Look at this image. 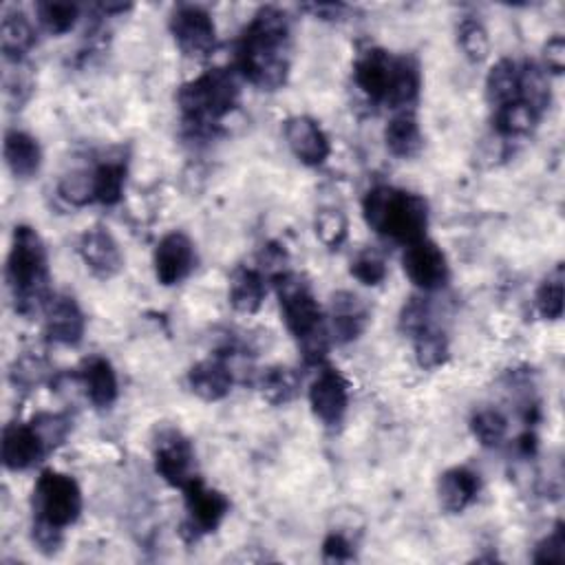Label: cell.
Listing matches in <instances>:
<instances>
[{"label": "cell", "mask_w": 565, "mask_h": 565, "mask_svg": "<svg viewBox=\"0 0 565 565\" xmlns=\"http://www.w3.org/2000/svg\"><path fill=\"white\" fill-rule=\"evenodd\" d=\"M398 56H392L385 49H369L353 65V80L358 89L373 102L387 104L394 76H396Z\"/></svg>", "instance_id": "obj_13"}, {"label": "cell", "mask_w": 565, "mask_h": 565, "mask_svg": "<svg viewBox=\"0 0 565 565\" xmlns=\"http://www.w3.org/2000/svg\"><path fill=\"white\" fill-rule=\"evenodd\" d=\"M95 177V202L102 206H115L124 197L126 166L117 159H106L93 168Z\"/></svg>", "instance_id": "obj_30"}, {"label": "cell", "mask_w": 565, "mask_h": 565, "mask_svg": "<svg viewBox=\"0 0 565 565\" xmlns=\"http://www.w3.org/2000/svg\"><path fill=\"white\" fill-rule=\"evenodd\" d=\"M239 100L241 89L237 76L228 69H211L185 82L177 93L183 120L193 126L217 124L239 106Z\"/></svg>", "instance_id": "obj_5"}, {"label": "cell", "mask_w": 565, "mask_h": 565, "mask_svg": "<svg viewBox=\"0 0 565 565\" xmlns=\"http://www.w3.org/2000/svg\"><path fill=\"white\" fill-rule=\"evenodd\" d=\"M235 385L233 369L224 358H208L197 362L191 371H188V387L191 392L206 400V403H219L230 396Z\"/></svg>", "instance_id": "obj_19"}, {"label": "cell", "mask_w": 565, "mask_h": 565, "mask_svg": "<svg viewBox=\"0 0 565 565\" xmlns=\"http://www.w3.org/2000/svg\"><path fill=\"white\" fill-rule=\"evenodd\" d=\"M45 336L65 347L82 342L87 331V316L78 301L69 294H52L45 305Z\"/></svg>", "instance_id": "obj_14"}, {"label": "cell", "mask_w": 565, "mask_h": 565, "mask_svg": "<svg viewBox=\"0 0 565 565\" xmlns=\"http://www.w3.org/2000/svg\"><path fill=\"white\" fill-rule=\"evenodd\" d=\"M457 43H460V49L464 52V56L471 63L486 60V56L490 52L488 32H486V27L477 19H464L460 23V27H457Z\"/></svg>", "instance_id": "obj_36"}, {"label": "cell", "mask_w": 565, "mask_h": 565, "mask_svg": "<svg viewBox=\"0 0 565 565\" xmlns=\"http://www.w3.org/2000/svg\"><path fill=\"white\" fill-rule=\"evenodd\" d=\"M58 193L67 204H71L76 208L93 204L95 202L93 170H71V172H67L58 183Z\"/></svg>", "instance_id": "obj_35"}, {"label": "cell", "mask_w": 565, "mask_h": 565, "mask_svg": "<svg viewBox=\"0 0 565 565\" xmlns=\"http://www.w3.org/2000/svg\"><path fill=\"white\" fill-rule=\"evenodd\" d=\"M5 163L19 179H32L43 166V148L38 139L25 131L12 128L5 133Z\"/></svg>", "instance_id": "obj_22"}, {"label": "cell", "mask_w": 565, "mask_h": 565, "mask_svg": "<svg viewBox=\"0 0 565 565\" xmlns=\"http://www.w3.org/2000/svg\"><path fill=\"white\" fill-rule=\"evenodd\" d=\"M349 272L358 283L366 287H375L387 279V263L375 250H364L351 261Z\"/></svg>", "instance_id": "obj_38"}, {"label": "cell", "mask_w": 565, "mask_h": 565, "mask_svg": "<svg viewBox=\"0 0 565 565\" xmlns=\"http://www.w3.org/2000/svg\"><path fill=\"white\" fill-rule=\"evenodd\" d=\"M179 52L188 58H206L215 52L217 27L213 16L200 5H179L168 21Z\"/></svg>", "instance_id": "obj_7"}, {"label": "cell", "mask_w": 565, "mask_h": 565, "mask_svg": "<svg viewBox=\"0 0 565 565\" xmlns=\"http://www.w3.org/2000/svg\"><path fill=\"white\" fill-rule=\"evenodd\" d=\"M403 270H405L407 279L422 292L442 290L451 276L447 255L442 252V248L436 241H431L427 237L405 246Z\"/></svg>", "instance_id": "obj_10"}, {"label": "cell", "mask_w": 565, "mask_h": 565, "mask_svg": "<svg viewBox=\"0 0 565 565\" xmlns=\"http://www.w3.org/2000/svg\"><path fill=\"white\" fill-rule=\"evenodd\" d=\"M49 453L41 433L32 422H10L3 429V442H0V455L8 471H30Z\"/></svg>", "instance_id": "obj_15"}, {"label": "cell", "mask_w": 565, "mask_h": 565, "mask_svg": "<svg viewBox=\"0 0 565 565\" xmlns=\"http://www.w3.org/2000/svg\"><path fill=\"white\" fill-rule=\"evenodd\" d=\"M539 120H541V115L521 100H512V102L495 109V128L504 137L528 135L536 126Z\"/></svg>", "instance_id": "obj_31"}, {"label": "cell", "mask_w": 565, "mask_h": 565, "mask_svg": "<svg viewBox=\"0 0 565 565\" xmlns=\"http://www.w3.org/2000/svg\"><path fill=\"white\" fill-rule=\"evenodd\" d=\"M78 252L84 261V265L98 276V279H113L124 268V257L113 239V235L106 228H89L78 244Z\"/></svg>", "instance_id": "obj_17"}, {"label": "cell", "mask_w": 565, "mask_h": 565, "mask_svg": "<svg viewBox=\"0 0 565 565\" xmlns=\"http://www.w3.org/2000/svg\"><path fill=\"white\" fill-rule=\"evenodd\" d=\"M274 285L283 320L296 338L305 362L320 364L329 351V331L309 283L294 272H281L274 276Z\"/></svg>", "instance_id": "obj_4"}, {"label": "cell", "mask_w": 565, "mask_h": 565, "mask_svg": "<svg viewBox=\"0 0 565 565\" xmlns=\"http://www.w3.org/2000/svg\"><path fill=\"white\" fill-rule=\"evenodd\" d=\"M414 351H416L418 364L427 371H436L444 366L451 355L447 334L433 325H427L414 334Z\"/></svg>", "instance_id": "obj_28"}, {"label": "cell", "mask_w": 565, "mask_h": 565, "mask_svg": "<svg viewBox=\"0 0 565 565\" xmlns=\"http://www.w3.org/2000/svg\"><path fill=\"white\" fill-rule=\"evenodd\" d=\"M5 276L16 303V312L32 316L45 309L47 301L52 298L49 257L43 237L32 226H16Z\"/></svg>", "instance_id": "obj_3"}, {"label": "cell", "mask_w": 565, "mask_h": 565, "mask_svg": "<svg viewBox=\"0 0 565 565\" xmlns=\"http://www.w3.org/2000/svg\"><path fill=\"white\" fill-rule=\"evenodd\" d=\"M155 276L163 287L179 285L197 268V250L193 239L183 233H168L152 252Z\"/></svg>", "instance_id": "obj_11"}, {"label": "cell", "mask_w": 565, "mask_h": 565, "mask_svg": "<svg viewBox=\"0 0 565 565\" xmlns=\"http://www.w3.org/2000/svg\"><path fill=\"white\" fill-rule=\"evenodd\" d=\"M285 139L294 157L305 166H323L331 155V144L320 124L307 115H294L285 122Z\"/></svg>", "instance_id": "obj_16"}, {"label": "cell", "mask_w": 565, "mask_h": 565, "mask_svg": "<svg viewBox=\"0 0 565 565\" xmlns=\"http://www.w3.org/2000/svg\"><path fill=\"white\" fill-rule=\"evenodd\" d=\"M290 19L279 8H261L248 25L239 52V74L263 91H276L290 74Z\"/></svg>", "instance_id": "obj_1"}, {"label": "cell", "mask_w": 565, "mask_h": 565, "mask_svg": "<svg viewBox=\"0 0 565 565\" xmlns=\"http://www.w3.org/2000/svg\"><path fill=\"white\" fill-rule=\"evenodd\" d=\"M479 475L466 466L449 468L438 479V501L449 515H462L479 495Z\"/></svg>", "instance_id": "obj_20"}, {"label": "cell", "mask_w": 565, "mask_h": 565, "mask_svg": "<svg viewBox=\"0 0 565 565\" xmlns=\"http://www.w3.org/2000/svg\"><path fill=\"white\" fill-rule=\"evenodd\" d=\"M486 100L493 109L519 100V65L515 60L501 58L493 65L486 78Z\"/></svg>", "instance_id": "obj_27"}, {"label": "cell", "mask_w": 565, "mask_h": 565, "mask_svg": "<svg viewBox=\"0 0 565 565\" xmlns=\"http://www.w3.org/2000/svg\"><path fill=\"white\" fill-rule=\"evenodd\" d=\"M34 521L49 523L58 530L74 526L82 512V490L78 482L58 471H45L34 486Z\"/></svg>", "instance_id": "obj_6"}, {"label": "cell", "mask_w": 565, "mask_h": 565, "mask_svg": "<svg viewBox=\"0 0 565 565\" xmlns=\"http://www.w3.org/2000/svg\"><path fill=\"white\" fill-rule=\"evenodd\" d=\"M78 381L95 409H109L120 396V383L113 364L102 355H89L78 369Z\"/></svg>", "instance_id": "obj_18"}, {"label": "cell", "mask_w": 565, "mask_h": 565, "mask_svg": "<svg viewBox=\"0 0 565 565\" xmlns=\"http://www.w3.org/2000/svg\"><path fill=\"white\" fill-rule=\"evenodd\" d=\"M314 228H316V237L320 239V244L327 246L329 250H338L347 241V235H349L347 217L338 208H323L316 215Z\"/></svg>", "instance_id": "obj_37"}, {"label": "cell", "mask_w": 565, "mask_h": 565, "mask_svg": "<svg viewBox=\"0 0 565 565\" xmlns=\"http://www.w3.org/2000/svg\"><path fill=\"white\" fill-rule=\"evenodd\" d=\"M309 407L327 427L342 422L349 409V383L338 369H323L316 375V381L309 387Z\"/></svg>", "instance_id": "obj_12"}, {"label": "cell", "mask_w": 565, "mask_h": 565, "mask_svg": "<svg viewBox=\"0 0 565 565\" xmlns=\"http://www.w3.org/2000/svg\"><path fill=\"white\" fill-rule=\"evenodd\" d=\"M323 558L329 563H347V561L355 558V552H353L351 541L344 534L331 532L323 541Z\"/></svg>", "instance_id": "obj_41"}, {"label": "cell", "mask_w": 565, "mask_h": 565, "mask_svg": "<svg viewBox=\"0 0 565 565\" xmlns=\"http://www.w3.org/2000/svg\"><path fill=\"white\" fill-rule=\"evenodd\" d=\"M427 325H431V323H429L427 303L420 301V298H411V301L405 305L403 314H400V329H403L405 334H411V336H414L416 331H420V329L427 327Z\"/></svg>", "instance_id": "obj_42"}, {"label": "cell", "mask_w": 565, "mask_h": 565, "mask_svg": "<svg viewBox=\"0 0 565 565\" xmlns=\"http://www.w3.org/2000/svg\"><path fill=\"white\" fill-rule=\"evenodd\" d=\"M36 16L47 34L65 36L76 27L80 10L74 3H54V0H49V3L36 5Z\"/></svg>", "instance_id": "obj_33"}, {"label": "cell", "mask_w": 565, "mask_h": 565, "mask_svg": "<svg viewBox=\"0 0 565 565\" xmlns=\"http://www.w3.org/2000/svg\"><path fill=\"white\" fill-rule=\"evenodd\" d=\"M519 100L532 106L539 115L550 106V76L543 67L534 63L519 67Z\"/></svg>", "instance_id": "obj_29"}, {"label": "cell", "mask_w": 565, "mask_h": 565, "mask_svg": "<svg viewBox=\"0 0 565 565\" xmlns=\"http://www.w3.org/2000/svg\"><path fill=\"white\" fill-rule=\"evenodd\" d=\"M298 375L290 366H270L259 378V394L272 407H285L298 396Z\"/></svg>", "instance_id": "obj_26"}, {"label": "cell", "mask_w": 565, "mask_h": 565, "mask_svg": "<svg viewBox=\"0 0 565 565\" xmlns=\"http://www.w3.org/2000/svg\"><path fill=\"white\" fill-rule=\"evenodd\" d=\"M155 473L172 488H185L195 475V449L177 429H163L152 447Z\"/></svg>", "instance_id": "obj_8"}, {"label": "cell", "mask_w": 565, "mask_h": 565, "mask_svg": "<svg viewBox=\"0 0 565 565\" xmlns=\"http://www.w3.org/2000/svg\"><path fill=\"white\" fill-rule=\"evenodd\" d=\"M543 69L561 76L565 69V41L563 36H554L543 47Z\"/></svg>", "instance_id": "obj_44"}, {"label": "cell", "mask_w": 565, "mask_h": 565, "mask_svg": "<svg viewBox=\"0 0 565 565\" xmlns=\"http://www.w3.org/2000/svg\"><path fill=\"white\" fill-rule=\"evenodd\" d=\"M63 532L65 530H58L49 523H43V521H34V543L38 545L41 552L45 554H54L60 550L63 545Z\"/></svg>", "instance_id": "obj_43"}, {"label": "cell", "mask_w": 565, "mask_h": 565, "mask_svg": "<svg viewBox=\"0 0 565 565\" xmlns=\"http://www.w3.org/2000/svg\"><path fill=\"white\" fill-rule=\"evenodd\" d=\"M185 499V521L183 530L191 532V539L215 532L230 512V501L224 493L206 486L202 477H195L183 488Z\"/></svg>", "instance_id": "obj_9"}, {"label": "cell", "mask_w": 565, "mask_h": 565, "mask_svg": "<svg viewBox=\"0 0 565 565\" xmlns=\"http://www.w3.org/2000/svg\"><path fill=\"white\" fill-rule=\"evenodd\" d=\"M34 43H36V34L30 19L19 10L5 12L3 25H0V49H3L5 60L14 65L21 63L23 56L30 54Z\"/></svg>", "instance_id": "obj_24"}, {"label": "cell", "mask_w": 565, "mask_h": 565, "mask_svg": "<svg viewBox=\"0 0 565 565\" xmlns=\"http://www.w3.org/2000/svg\"><path fill=\"white\" fill-rule=\"evenodd\" d=\"M366 226L385 239L409 246L427 237L429 204L425 197L394 185H375L362 200Z\"/></svg>", "instance_id": "obj_2"}, {"label": "cell", "mask_w": 565, "mask_h": 565, "mask_svg": "<svg viewBox=\"0 0 565 565\" xmlns=\"http://www.w3.org/2000/svg\"><path fill=\"white\" fill-rule=\"evenodd\" d=\"M32 425L41 433V438H43V442L47 444L49 451L60 447L71 431V420L63 414H38L32 420Z\"/></svg>", "instance_id": "obj_39"}, {"label": "cell", "mask_w": 565, "mask_h": 565, "mask_svg": "<svg viewBox=\"0 0 565 565\" xmlns=\"http://www.w3.org/2000/svg\"><path fill=\"white\" fill-rule=\"evenodd\" d=\"M471 433H473V438H475L482 447L495 449V447H499V444L506 440V436H508V420H506V416H504L501 411H497V409H490V407L479 409V411H475L473 418H471Z\"/></svg>", "instance_id": "obj_32"}, {"label": "cell", "mask_w": 565, "mask_h": 565, "mask_svg": "<svg viewBox=\"0 0 565 565\" xmlns=\"http://www.w3.org/2000/svg\"><path fill=\"white\" fill-rule=\"evenodd\" d=\"M369 307L353 292H338L331 298V334L338 342L358 340L369 325Z\"/></svg>", "instance_id": "obj_21"}, {"label": "cell", "mask_w": 565, "mask_h": 565, "mask_svg": "<svg viewBox=\"0 0 565 565\" xmlns=\"http://www.w3.org/2000/svg\"><path fill=\"white\" fill-rule=\"evenodd\" d=\"M265 279L255 268H237L230 276L228 301L239 314H257L265 301Z\"/></svg>", "instance_id": "obj_23"}, {"label": "cell", "mask_w": 565, "mask_h": 565, "mask_svg": "<svg viewBox=\"0 0 565 565\" xmlns=\"http://www.w3.org/2000/svg\"><path fill=\"white\" fill-rule=\"evenodd\" d=\"M565 558V532L563 523H556L554 530L534 547V563H561Z\"/></svg>", "instance_id": "obj_40"}, {"label": "cell", "mask_w": 565, "mask_h": 565, "mask_svg": "<svg viewBox=\"0 0 565 565\" xmlns=\"http://www.w3.org/2000/svg\"><path fill=\"white\" fill-rule=\"evenodd\" d=\"M536 312L545 320H558L563 316V268L556 265L539 285L534 296Z\"/></svg>", "instance_id": "obj_34"}, {"label": "cell", "mask_w": 565, "mask_h": 565, "mask_svg": "<svg viewBox=\"0 0 565 565\" xmlns=\"http://www.w3.org/2000/svg\"><path fill=\"white\" fill-rule=\"evenodd\" d=\"M385 144L392 155L411 159L425 148V135L411 111H400L385 128Z\"/></svg>", "instance_id": "obj_25"}]
</instances>
